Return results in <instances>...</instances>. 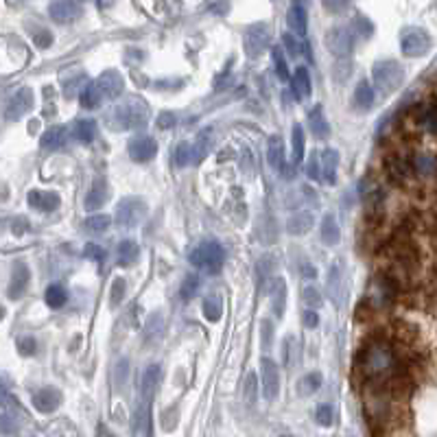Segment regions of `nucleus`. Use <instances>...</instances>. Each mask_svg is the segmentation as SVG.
Returning a JSON list of instances; mask_svg holds the SVG:
<instances>
[{
    "label": "nucleus",
    "mask_w": 437,
    "mask_h": 437,
    "mask_svg": "<svg viewBox=\"0 0 437 437\" xmlns=\"http://www.w3.org/2000/svg\"><path fill=\"white\" fill-rule=\"evenodd\" d=\"M108 123L114 129H142L149 123V108L138 97H129L118 103L108 116Z\"/></svg>",
    "instance_id": "obj_1"
},
{
    "label": "nucleus",
    "mask_w": 437,
    "mask_h": 437,
    "mask_svg": "<svg viewBox=\"0 0 437 437\" xmlns=\"http://www.w3.org/2000/svg\"><path fill=\"white\" fill-rule=\"evenodd\" d=\"M191 264L206 273H219L225 262V249L219 241H204L191 251Z\"/></svg>",
    "instance_id": "obj_2"
},
{
    "label": "nucleus",
    "mask_w": 437,
    "mask_h": 437,
    "mask_svg": "<svg viewBox=\"0 0 437 437\" xmlns=\"http://www.w3.org/2000/svg\"><path fill=\"white\" fill-rule=\"evenodd\" d=\"M372 81H374L378 92H382V95H391V92H396L402 86L405 68L394 59L376 61L374 68H372Z\"/></svg>",
    "instance_id": "obj_3"
},
{
    "label": "nucleus",
    "mask_w": 437,
    "mask_h": 437,
    "mask_svg": "<svg viewBox=\"0 0 437 437\" xmlns=\"http://www.w3.org/2000/svg\"><path fill=\"white\" fill-rule=\"evenodd\" d=\"M144 215H147V204L138 200V197H125V200L118 204L114 219L121 228H136L144 219Z\"/></svg>",
    "instance_id": "obj_4"
},
{
    "label": "nucleus",
    "mask_w": 437,
    "mask_h": 437,
    "mask_svg": "<svg viewBox=\"0 0 437 437\" xmlns=\"http://www.w3.org/2000/svg\"><path fill=\"white\" fill-rule=\"evenodd\" d=\"M431 48V35L425 29H418V26H411L407 29L400 37V50L405 57H422L427 55Z\"/></svg>",
    "instance_id": "obj_5"
},
{
    "label": "nucleus",
    "mask_w": 437,
    "mask_h": 437,
    "mask_svg": "<svg viewBox=\"0 0 437 437\" xmlns=\"http://www.w3.org/2000/svg\"><path fill=\"white\" fill-rule=\"evenodd\" d=\"M326 48L328 52H333L337 59H346L350 57V52L354 48V33L346 26H333L328 33H326Z\"/></svg>",
    "instance_id": "obj_6"
},
{
    "label": "nucleus",
    "mask_w": 437,
    "mask_h": 437,
    "mask_svg": "<svg viewBox=\"0 0 437 437\" xmlns=\"http://www.w3.org/2000/svg\"><path fill=\"white\" fill-rule=\"evenodd\" d=\"M269 46V26L264 22L251 24L245 31V52L249 57H260Z\"/></svg>",
    "instance_id": "obj_7"
},
{
    "label": "nucleus",
    "mask_w": 437,
    "mask_h": 437,
    "mask_svg": "<svg viewBox=\"0 0 437 437\" xmlns=\"http://www.w3.org/2000/svg\"><path fill=\"white\" fill-rule=\"evenodd\" d=\"M260 380H262L264 398L269 402L275 400L278 394H280V369H278V365L269 359V356H264L260 361Z\"/></svg>",
    "instance_id": "obj_8"
},
{
    "label": "nucleus",
    "mask_w": 437,
    "mask_h": 437,
    "mask_svg": "<svg viewBox=\"0 0 437 437\" xmlns=\"http://www.w3.org/2000/svg\"><path fill=\"white\" fill-rule=\"evenodd\" d=\"M81 13H84L81 5L75 3V0H52L48 7V16L57 24H70L81 18Z\"/></svg>",
    "instance_id": "obj_9"
},
{
    "label": "nucleus",
    "mask_w": 437,
    "mask_h": 437,
    "mask_svg": "<svg viewBox=\"0 0 437 437\" xmlns=\"http://www.w3.org/2000/svg\"><path fill=\"white\" fill-rule=\"evenodd\" d=\"M127 151L134 162H149L157 153V142L151 136H136L129 140Z\"/></svg>",
    "instance_id": "obj_10"
},
{
    "label": "nucleus",
    "mask_w": 437,
    "mask_h": 437,
    "mask_svg": "<svg viewBox=\"0 0 437 437\" xmlns=\"http://www.w3.org/2000/svg\"><path fill=\"white\" fill-rule=\"evenodd\" d=\"M95 84L101 90L103 99H118V97L123 95V90H125L123 75L118 72V70H105Z\"/></svg>",
    "instance_id": "obj_11"
},
{
    "label": "nucleus",
    "mask_w": 437,
    "mask_h": 437,
    "mask_svg": "<svg viewBox=\"0 0 437 437\" xmlns=\"http://www.w3.org/2000/svg\"><path fill=\"white\" fill-rule=\"evenodd\" d=\"M31 108H33V90L22 88L11 97L5 114H7L9 121H18V118H22L26 112H31Z\"/></svg>",
    "instance_id": "obj_12"
},
{
    "label": "nucleus",
    "mask_w": 437,
    "mask_h": 437,
    "mask_svg": "<svg viewBox=\"0 0 437 437\" xmlns=\"http://www.w3.org/2000/svg\"><path fill=\"white\" fill-rule=\"evenodd\" d=\"M131 435L134 437H153V422H151V400H144L131 420Z\"/></svg>",
    "instance_id": "obj_13"
},
{
    "label": "nucleus",
    "mask_w": 437,
    "mask_h": 437,
    "mask_svg": "<svg viewBox=\"0 0 437 437\" xmlns=\"http://www.w3.org/2000/svg\"><path fill=\"white\" fill-rule=\"evenodd\" d=\"M291 88H293L298 101H307L313 95V81H311V72L307 66H298L291 75Z\"/></svg>",
    "instance_id": "obj_14"
},
{
    "label": "nucleus",
    "mask_w": 437,
    "mask_h": 437,
    "mask_svg": "<svg viewBox=\"0 0 437 437\" xmlns=\"http://www.w3.org/2000/svg\"><path fill=\"white\" fill-rule=\"evenodd\" d=\"M61 405V394L52 387H42L33 394V407L39 414H52Z\"/></svg>",
    "instance_id": "obj_15"
},
{
    "label": "nucleus",
    "mask_w": 437,
    "mask_h": 437,
    "mask_svg": "<svg viewBox=\"0 0 437 437\" xmlns=\"http://www.w3.org/2000/svg\"><path fill=\"white\" fill-rule=\"evenodd\" d=\"M29 280H31V273H29V267H26L24 262H18L16 267H13V273H11V282H9V298L11 300H18L24 295L26 287H29Z\"/></svg>",
    "instance_id": "obj_16"
},
{
    "label": "nucleus",
    "mask_w": 437,
    "mask_h": 437,
    "mask_svg": "<svg viewBox=\"0 0 437 437\" xmlns=\"http://www.w3.org/2000/svg\"><path fill=\"white\" fill-rule=\"evenodd\" d=\"M26 200H29V206L39 210V213H52V210L59 208V195L57 193H50V191H31L26 195Z\"/></svg>",
    "instance_id": "obj_17"
},
{
    "label": "nucleus",
    "mask_w": 437,
    "mask_h": 437,
    "mask_svg": "<svg viewBox=\"0 0 437 437\" xmlns=\"http://www.w3.org/2000/svg\"><path fill=\"white\" fill-rule=\"evenodd\" d=\"M287 22H289V29L293 31L295 35H300V37L307 35V29H309V13H307V9H304L300 3H293V5L289 7Z\"/></svg>",
    "instance_id": "obj_18"
},
{
    "label": "nucleus",
    "mask_w": 437,
    "mask_h": 437,
    "mask_svg": "<svg viewBox=\"0 0 437 437\" xmlns=\"http://www.w3.org/2000/svg\"><path fill=\"white\" fill-rule=\"evenodd\" d=\"M160 380H162V367L160 365L151 363V365L144 367V372H142V396H144V400L153 398V394L157 391Z\"/></svg>",
    "instance_id": "obj_19"
},
{
    "label": "nucleus",
    "mask_w": 437,
    "mask_h": 437,
    "mask_svg": "<svg viewBox=\"0 0 437 437\" xmlns=\"http://www.w3.org/2000/svg\"><path fill=\"white\" fill-rule=\"evenodd\" d=\"M108 195H110L108 184H105L103 179H99V182L92 184L90 191H88V195H86V202H84V206H86L88 213H92V210L103 208V206H105V202H108Z\"/></svg>",
    "instance_id": "obj_20"
},
{
    "label": "nucleus",
    "mask_w": 437,
    "mask_h": 437,
    "mask_svg": "<svg viewBox=\"0 0 437 437\" xmlns=\"http://www.w3.org/2000/svg\"><path fill=\"white\" fill-rule=\"evenodd\" d=\"M66 138H68V134H66V127H61V125L48 127L42 134V138H39V147L46 149V151H57L66 144Z\"/></svg>",
    "instance_id": "obj_21"
},
{
    "label": "nucleus",
    "mask_w": 437,
    "mask_h": 437,
    "mask_svg": "<svg viewBox=\"0 0 437 437\" xmlns=\"http://www.w3.org/2000/svg\"><path fill=\"white\" fill-rule=\"evenodd\" d=\"M320 160H322V179L326 184H335L337 182V166H339V151L337 149H324Z\"/></svg>",
    "instance_id": "obj_22"
},
{
    "label": "nucleus",
    "mask_w": 437,
    "mask_h": 437,
    "mask_svg": "<svg viewBox=\"0 0 437 437\" xmlns=\"http://www.w3.org/2000/svg\"><path fill=\"white\" fill-rule=\"evenodd\" d=\"M352 105L359 112H367L369 108L374 105V88L369 81H359V86H356L354 90V97H352Z\"/></svg>",
    "instance_id": "obj_23"
},
{
    "label": "nucleus",
    "mask_w": 437,
    "mask_h": 437,
    "mask_svg": "<svg viewBox=\"0 0 437 437\" xmlns=\"http://www.w3.org/2000/svg\"><path fill=\"white\" fill-rule=\"evenodd\" d=\"M267 162L275 171L282 168V164H284V140H282V136L273 134L267 140Z\"/></svg>",
    "instance_id": "obj_24"
},
{
    "label": "nucleus",
    "mask_w": 437,
    "mask_h": 437,
    "mask_svg": "<svg viewBox=\"0 0 437 437\" xmlns=\"http://www.w3.org/2000/svg\"><path fill=\"white\" fill-rule=\"evenodd\" d=\"M313 225H315V217L311 213H295L287 221V232L293 236H302V234L311 232Z\"/></svg>",
    "instance_id": "obj_25"
},
{
    "label": "nucleus",
    "mask_w": 437,
    "mask_h": 437,
    "mask_svg": "<svg viewBox=\"0 0 437 437\" xmlns=\"http://www.w3.org/2000/svg\"><path fill=\"white\" fill-rule=\"evenodd\" d=\"M309 127H311L313 134L317 138H322V140L330 136V125H328L326 116H324V108H322V105H317V108L311 110V114H309Z\"/></svg>",
    "instance_id": "obj_26"
},
{
    "label": "nucleus",
    "mask_w": 437,
    "mask_h": 437,
    "mask_svg": "<svg viewBox=\"0 0 437 437\" xmlns=\"http://www.w3.org/2000/svg\"><path fill=\"white\" fill-rule=\"evenodd\" d=\"M320 232H322L324 245H328V247H333V245H337L341 241V230H339V225H337L333 215H324L322 225H320Z\"/></svg>",
    "instance_id": "obj_27"
},
{
    "label": "nucleus",
    "mask_w": 437,
    "mask_h": 437,
    "mask_svg": "<svg viewBox=\"0 0 437 437\" xmlns=\"http://www.w3.org/2000/svg\"><path fill=\"white\" fill-rule=\"evenodd\" d=\"M140 256V249L138 243L131 241V238H125V241L118 243V264L121 267H131Z\"/></svg>",
    "instance_id": "obj_28"
},
{
    "label": "nucleus",
    "mask_w": 437,
    "mask_h": 437,
    "mask_svg": "<svg viewBox=\"0 0 437 437\" xmlns=\"http://www.w3.org/2000/svg\"><path fill=\"white\" fill-rule=\"evenodd\" d=\"M72 136H75V140L84 142V144L92 142L97 136V123L92 121V118H79V121L72 125Z\"/></svg>",
    "instance_id": "obj_29"
},
{
    "label": "nucleus",
    "mask_w": 437,
    "mask_h": 437,
    "mask_svg": "<svg viewBox=\"0 0 437 437\" xmlns=\"http://www.w3.org/2000/svg\"><path fill=\"white\" fill-rule=\"evenodd\" d=\"M420 121L422 125H425L431 134L437 136V97H433L429 103H427V108H420Z\"/></svg>",
    "instance_id": "obj_30"
},
{
    "label": "nucleus",
    "mask_w": 437,
    "mask_h": 437,
    "mask_svg": "<svg viewBox=\"0 0 437 437\" xmlns=\"http://www.w3.org/2000/svg\"><path fill=\"white\" fill-rule=\"evenodd\" d=\"M210 149H213V136H210V129H204L193 144V162H202Z\"/></svg>",
    "instance_id": "obj_31"
},
{
    "label": "nucleus",
    "mask_w": 437,
    "mask_h": 437,
    "mask_svg": "<svg viewBox=\"0 0 437 437\" xmlns=\"http://www.w3.org/2000/svg\"><path fill=\"white\" fill-rule=\"evenodd\" d=\"M44 300L50 309H61L66 302H68V291H66L61 284H50L44 293Z\"/></svg>",
    "instance_id": "obj_32"
},
{
    "label": "nucleus",
    "mask_w": 437,
    "mask_h": 437,
    "mask_svg": "<svg viewBox=\"0 0 437 437\" xmlns=\"http://www.w3.org/2000/svg\"><path fill=\"white\" fill-rule=\"evenodd\" d=\"M81 108L86 110H97L101 101H103V95H101V90L97 88V84H88L84 90H81Z\"/></svg>",
    "instance_id": "obj_33"
},
{
    "label": "nucleus",
    "mask_w": 437,
    "mask_h": 437,
    "mask_svg": "<svg viewBox=\"0 0 437 437\" xmlns=\"http://www.w3.org/2000/svg\"><path fill=\"white\" fill-rule=\"evenodd\" d=\"M269 295H271L273 313L278 317H282V313H284V300H287V284H284V280H275L273 289L269 291Z\"/></svg>",
    "instance_id": "obj_34"
},
{
    "label": "nucleus",
    "mask_w": 437,
    "mask_h": 437,
    "mask_svg": "<svg viewBox=\"0 0 437 437\" xmlns=\"http://www.w3.org/2000/svg\"><path fill=\"white\" fill-rule=\"evenodd\" d=\"M320 387H322V374L311 372L298 382V394L300 396H313Z\"/></svg>",
    "instance_id": "obj_35"
},
{
    "label": "nucleus",
    "mask_w": 437,
    "mask_h": 437,
    "mask_svg": "<svg viewBox=\"0 0 437 437\" xmlns=\"http://www.w3.org/2000/svg\"><path fill=\"white\" fill-rule=\"evenodd\" d=\"M291 140H293V164H300L302 157H304V147H307V134H304L302 125H293V136H291Z\"/></svg>",
    "instance_id": "obj_36"
},
{
    "label": "nucleus",
    "mask_w": 437,
    "mask_h": 437,
    "mask_svg": "<svg viewBox=\"0 0 437 437\" xmlns=\"http://www.w3.org/2000/svg\"><path fill=\"white\" fill-rule=\"evenodd\" d=\"M204 315H206V320L208 322H219L221 320V315H223V304H221V298H215V295H210L206 298L204 302Z\"/></svg>",
    "instance_id": "obj_37"
},
{
    "label": "nucleus",
    "mask_w": 437,
    "mask_h": 437,
    "mask_svg": "<svg viewBox=\"0 0 437 437\" xmlns=\"http://www.w3.org/2000/svg\"><path fill=\"white\" fill-rule=\"evenodd\" d=\"M110 225H112L110 215H92L86 219V230L92 234H103L105 230H110Z\"/></svg>",
    "instance_id": "obj_38"
},
{
    "label": "nucleus",
    "mask_w": 437,
    "mask_h": 437,
    "mask_svg": "<svg viewBox=\"0 0 437 437\" xmlns=\"http://www.w3.org/2000/svg\"><path fill=\"white\" fill-rule=\"evenodd\" d=\"M197 289H200V278H197V273H188L186 278H184L182 282V289H179V298L184 302H188L197 295Z\"/></svg>",
    "instance_id": "obj_39"
},
{
    "label": "nucleus",
    "mask_w": 437,
    "mask_h": 437,
    "mask_svg": "<svg viewBox=\"0 0 437 437\" xmlns=\"http://www.w3.org/2000/svg\"><path fill=\"white\" fill-rule=\"evenodd\" d=\"M414 166L420 171V173H425V175H435L437 173V157L435 155H427V153L418 155Z\"/></svg>",
    "instance_id": "obj_40"
},
{
    "label": "nucleus",
    "mask_w": 437,
    "mask_h": 437,
    "mask_svg": "<svg viewBox=\"0 0 437 437\" xmlns=\"http://www.w3.org/2000/svg\"><path fill=\"white\" fill-rule=\"evenodd\" d=\"M302 304L307 309L315 311V309H320L322 307V293H320V289H315V287H307L302 291Z\"/></svg>",
    "instance_id": "obj_41"
},
{
    "label": "nucleus",
    "mask_w": 437,
    "mask_h": 437,
    "mask_svg": "<svg viewBox=\"0 0 437 437\" xmlns=\"http://www.w3.org/2000/svg\"><path fill=\"white\" fill-rule=\"evenodd\" d=\"M271 57H273V66H275V75L280 77L282 81H287V79H289V66H287V59H284V52L278 46H273Z\"/></svg>",
    "instance_id": "obj_42"
},
{
    "label": "nucleus",
    "mask_w": 437,
    "mask_h": 437,
    "mask_svg": "<svg viewBox=\"0 0 437 437\" xmlns=\"http://www.w3.org/2000/svg\"><path fill=\"white\" fill-rule=\"evenodd\" d=\"M193 162V144H188V142H179L177 144V149H175V164L179 166V168H184V166H188Z\"/></svg>",
    "instance_id": "obj_43"
},
{
    "label": "nucleus",
    "mask_w": 437,
    "mask_h": 437,
    "mask_svg": "<svg viewBox=\"0 0 437 437\" xmlns=\"http://www.w3.org/2000/svg\"><path fill=\"white\" fill-rule=\"evenodd\" d=\"M112 293H110V304L112 307H118V304L123 302L125 298V291H127V282H125V278H116V280L112 282Z\"/></svg>",
    "instance_id": "obj_44"
},
{
    "label": "nucleus",
    "mask_w": 437,
    "mask_h": 437,
    "mask_svg": "<svg viewBox=\"0 0 437 437\" xmlns=\"http://www.w3.org/2000/svg\"><path fill=\"white\" fill-rule=\"evenodd\" d=\"M352 33L354 35H361V37H369V35L374 33V24L369 22L367 18L359 16V18L352 20Z\"/></svg>",
    "instance_id": "obj_45"
},
{
    "label": "nucleus",
    "mask_w": 437,
    "mask_h": 437,
    "mask_svg": "<svg viewBox=\"0 0 437 437\" xmlns=\"http://www.w3.org/2000/svg\"><path fill=\"white\" fill-rule=\"evenodd\" d=\"M322 5L328 13H343L350 9L352 0H322Z\"/></svg>",
    "instance_id": "obj_46"
},
{
    "label": "nucleus",
    "mask_w": 437,
    "mask_h": 437,
    "mask_svg": "<svg viewBox=\"0 0 437 437\" xmlns=\"http://www.w3.org/2000/svg\"><path fill=\"white\" fill-rule=\"evenodd\" d=\"M18 352L22 356H33L37 352V341L33 337H22L18 339Z\"/></svg>",
    "instance_id": "obj_47"
},
{
    "label": "nucleus",
    "mask_w": 437,
    "mask_h": 437,
    "mask_svg": "<svg viewBox=\"0 0 437 437\" xmlns=\"http://www.w3.org/2000/svg\"><path fill=\"white\" fill-rule=\"evenodd\" d=\"M84 256H86L88 260L103 262V258H105V249H103L101 245H97V243H88L86 249H84Z\"/></svg>",
    "instance_id": "obj_48"
},
{
    "label": "nucleus",
    "mask_w": 437,
    "mask_h": 437,
    "mask_svg": "<svg viewBox=\"0 0 437 437\" xmlns=\"http://www.w3.org/2000/svg\"><path fill=\"white\" fill-rule=\"evenodd\" d=\"M317 422H320L322 427L333 425V407H330V405H320V407H317Z\"/></svg>",
    "instance_id": "obj_49"
},
{
    "label": "nucleus",
    "mask_w": 437,
    "mask_h": 437,
    "mask_svg": "<svg viewBox=\"0 0 437 437\" xmlns=\"http://www.w3.org/2000/svg\"><path fill=\"white\" fill-rule=\"evenodd\" d=\"M293 350H295V337H287V343L282 346V359H284L287 367H291V365H293V361H295Z\"/></svg>",
    "instance_id": "obj_50"
},
{
    "label": "nucleus",
    "mask_w": 437,
    "mask_h": 437,
    "mask_svg": "<svg viewBox=\"0 0 437 437\" xmlns=\"http://www.w3.org/2000/svg\"><path fill=\"white\" fill-rule=\"evenodd\" d=\"M18 427H16V422H13L9 416H0V437H11V435H16Z\"/></svg>",
    "instance_id": "obj_51"
},
{
    "label": "nucleus",
    "mask_w": 437,
    "mask_h": 437,
    "mask_svg": "<svg viewBox=\"0 0 437 437\" xmlns=\"http://www.w3.org/2000/svg\"><path fill=\"white\" fill-rule=\"evenodd\" d=\"M333 77L337 79L339 84H346L348 77H350V61H337L335 70H333Z\"/></svg>",
    "instance_id": "obj_52"
},
{
    "label": "nucleus",
    "mask_w": 437,
    "mask_h": 437,
    "mask_svg": "<svg viewBox=\"0 0 437 437\" xmlns=\"http://www.w3.org/2000/svg\"><path fill=\"white\" fill-rule=\"evenodd\" d=\"M309 177L315 179V182L322 179V160H320V153H315L311 157V162H309Z\"/></svg>",
    "instance_id": "obj_53"
},
{
    "label": "nucleus",
    "mask_w": 437,
    "mask_h": 437,
    "mask_svg": "<svg viewBox=\"0 0 437 437\" xmlns=\"http://www.w3.org/2000/svg\"><path fill=\"white\" fill-rule=\"evenodd\" d=\"M33 42H35L37 48H48V46L52 44V33L46 31V29H39V31L33 35Z\"/></svg>",
    "instance_id": "obj_54"
},
{
    "label": "nucleus",
    "mask_w": 437,
    "mask_h": 437,
    "mask_svg": "<svg viewBox=\"0 0 437 437\" xmlns=\"http://www.w3.org/2000/svg\"><path fill=\"white\" fill-rule=\"evenodd\" d=\"M282 44H284V48H287L293 57L300 55V50H302L300 46H302V44H300L298 39H295L293 35H291V33H284V35H282Z\"/></svg>",
    "instance_id": "obj_55"
},
{
    "label": "nucleus",
    "mask_w": 437,
    "mask_h": 437,
    "mask_svg": "<svg viewBox=\"0 0 437 437\" xmlns=\"http://www.w3.org/2000/svg\"><path fill=\"white\" fill-rule=\"evenodd\" d=\"M245 398L249 405H254L256 400V376L254 374H249L247 376V382H245Z\"/></svg>",
    "instance_id": "obj_56"
},
{
    "label": "nucleus",
    "mask_w": 437,
    "mask_h": 437,
    "mask_svg": "<svg viewBox=\"0 0 437 437\" xmlns=\"http://www.w3.org/2000/svg\"><path fill=\"white\" fill-rule=\"evenodd\" d=\"M175 123H177V118H175L173 112H162L160 116H157V127L160 129H171Z\"/></svg>",
    "instance_id": "obj_57"
},
{
    "label": "nucleus",
    "mask_w": 437,
    "mask_h": 437,
    "mask_svg": "<svg viewBox=\"0 0 437 437\" xmlns=\"http://www.w3.org/2000/svg\"><path fill=\"white\" fill-rule=\"evenodd\" d=\"M302 322H304V326H307V328H317V324H320V315L309 309V311L302 313Z\"/></svg>",
    "instance_id": "obj_58"
},
{
    "label": "nucleus",
    "mask_w": 437,
    "mask_h": 437,
    "mask_svg": "<svg viewBox=\"0 0 437 437\" xmlns=\"http://www.w3.org/2000/svg\"><path fill=\"white\" fill-rule=\"evenodd\" d=\"M302 275H304V278H315V275H317V271H315L313 264L302 262Z\"/></svg>",
    "instance_id": "obj_59"
},
{
    "label": "nucleus",
    "mask_w": 437,
    "mask_h": 437,
    "mask_svg": "<svg viewBox=\"0 0 437 437\" xmlns=\"http://www.w3.org/2000/svg\"><path fill=\"white\" fill-rule=\"evenodd\" d=\"M97 437H116L108 427H105V425H99L97 427Z\"/></svg>",
    "instance_id": "obj_60"
},
{
    "label": "nucleus",
    "mask_w": 437,
    "mask_h": 437,
    "mask_svg": "<svg viewBox=\"0 0 437 437\" xmlns=\"http://www.w3.org/2000/svg\"><path fill=\"white\" fill-rule=\"evenodd\" d=\"M3 315H5V311H3V309H0V320H3Z\"/></svg>",
    "instance_id": "obj_61"
},
{
    "label": "nucleus",
    "mask_w": 437,
    "mask_h": 437,
    "mask_svg": "<svg viewBox=\"0 0 437 437\" xmlns=\"http://www.w3.org/2000/svg\"><path fill=\"white\" fill-rule=\"evenodd\" d=\"M18 3H22V0H18Z\"/></svg>",
    "instance_id": "obj_62"
}]
</instances>
